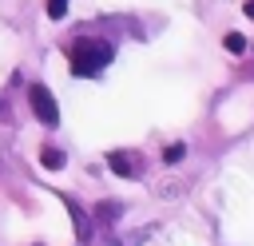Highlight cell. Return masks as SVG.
Segmentation results:
<instances>
[{
	"instance_id": "1",
	"label": "cell",
	"mask_w": 254,
	"mask_h": 246,
	"mask_svg": "<svg viewBox=\"0 0 254 246\" xmlns=\"http://www.w3.org/2000/svg\"><path fill=\"white\" fill-rule=\"evenodd\" d=\"M111 56H115V48L107 44V40H75L71 44V75H83V79H91V75H99L107 63H111Z\"/></svg>"
},
{
	"instance_id": "2",
	"label": "cell",
	"mask_w": 254,
	"mask_h": 246,
	"mask_svg": "<svg viewBox=\"0 0 254 246\" xmlns=\"http://www.w3.org/2000/svg\"><path fill=\"white\" fill-rule=\"evenodd\" d=\"M28 103H32V111H36V119H40V123H48V127H56V123H60L56 95H52L44 83H32V87H28Z\"/></svg>"
},
{
	"instance_id": "3",
	"label": "cell",
	"mask_w": 254,
	"mask_h": 246,
	"mask_svg": "<svg viewBox=\"0 0 254 246\" xmlns=\"http://www.w3.org/2000/svg\"><path fill=\"white\" fill-rule=\"evenodd\" d=\"M107 163H111L115 175H123V179H139V155H135V151H111Z\"/></svg>"
},
{
	"instance_id": "4",
	"label": "cell",
	"mask_w": 254,
	"mask_h": 246,
	"mask_svg": "<svg viewBox=\"0 0 254 246\" xmlns=\"http://www.w3.org/2000/svg\"><path fill=\"white\" fill-rule=\"evenodd\" d=\"M67 210H71V222H75V238H79V242H91V218H87L75 202H67Z\"/></svg>"
},
{
	"instance_id": "5",
	"label": "cell",
	"mask_w": 254,
	"mask_h": 246,
	"mask_svg": "<svg viewBox=\"0 0 254 246\" xmlns=\"http://www.w3.org/2000/svg\"><path fill=\"white\" fill-rule=\"evenodd\" d=\"M40 163H44L48 171H60V167H64V151H56V147H44V151H40Z\"/></svg>"
},
{
	"instance_id": "6",
	"label": "cell",
	"mask_w": 254,
	"mask_h": 246,
	"mask_svg": "<svg viewBox=\"0 0 254 246\" xmlns=\"http://www.w3.org/2000/svg\"><path fill=\"white\" fill-rule=\"evenodd\" d=\"M226 52H230V56H242V52H246V40H242L238 32H226Z\"/></svg>"
},
{
	"instance_id": "7",
	"label": "cell",
	"mask_w": 254,
	"mask_h": 246,
	"mask_svg": "<svg viewBox=\"0 0 254 246\" xmlns=\"http://www.w3.org/2000/svg\"><path fill=\"white\" fill-rule=\"evenodd\" d=\"M64 12H67V0H48V16L52 20H64Z\"/></svg>"
},
{
	"instance_id": "8",
	"label": "cell",
	"mask_w": 254,
	"mask_h": 246,
	"mask_svg": "<svg viewBox=\"0 0 254 246\" xmlns=\"http://www.w3.org/2000/svg\"><path fill=\"white\" fill-rule=\"evenodd\" d=\"M183 155H187V147H183V143H175V147H167V151H163V159H167V163H179Z\"/></svg>"
},
{
	"instance_id": "9",
	"label": "cell",
	"mask_w": 254,
	"mask_h": 246,
	"mask_svg": "<svg viewBox=\"0 0 254 246\" xmlns=\"http://www.w3.org/2000/svg\"><path fill=\"white\" fill-rule=\"evenodd\" d=\"M99 218H107V222L119 218V206H115V202H103V206H99Z\"/></svg>"
},
{
	"instance_id": "10",
	"label": "cell",
	"mask_w": 254,
	"mask_h": 246,
	"mask_svg": "<svg viewBox=\"0 0 254 246\" xmlns=\"http://www.w3.org/2000/svg\"><path fill=\"white\" fill-rule=\"evenodd\" d=\"M242 12H246V16H250V20H254V0H250V4H246V8H242Z\"/></svg>"
}]
</instances>
